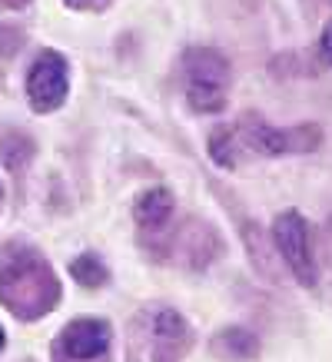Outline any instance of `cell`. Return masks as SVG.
Segmentation results:
<instances>
[{"label": "cell", "instance_id": "8992f818", "mask_svg": "<svg viewBox=\"0 0 332 362\" xmlns=\"http://www.w3.org/2000/svg\"><path fill=\"white\" fill-rule=\"evenodd\" d=\"M110 322H103V319H73L64 332H60V349L64 356L77 362H90L103 356V352L110 349Z\"/></svg>", "mask_w": 332, "mask_h": 362}, {"label": "cell", "instance_id": "9c48e42d", "mask_svg": "<svg viewBox=\"0 0 332 362\" xmlns=\"http://www.w3.org/2000/svg\"><path fill=\"white\" fill-rule=\"evenodd\" d=\"M213 352H216L220 359L243 362V359H253L256 352H259V339H256L253 332L232 326V329H223L220 336L213 339Z\"/></svg>", "mask_w": 332, "mask_h": 362}, {"label": "cell", "instance_id": "30bf717a", "mask_svg": "<svg viewBox=\"0 0 332 362\" xmlns=\"http://www.w3.org/2000/svg\"><path fill=\"white\" fill-rule=\"evenodd\" d=\"M70 276H73L80 286L97 289V286L107 283V266L100 263L97 256H77V259L70 263Z\"/></svg>", "mask_w": 332, "mask_h": 362}, {"label": "cell", "instance_id": "6da1fadb", "mask_svg": "<svg viewBox=\"0 0 332 362\" xmlns=\"http://www.w3.org/2000/svg\"><path fill=\"white\" fill-rule=\"evenodd\" d=\"M57 279L40 259H13L0 273V303L20 319H37L57 303Z\"/></svg>", "mask_w": 332, "mask_h": 362}, {"label": "cell", "instance_id": "277c9868", "mask_svg": "<svg viewBox=\"0 0 332 362\" xmlns=\"http://www.w3.org/2000/svg\"><path fill=\"white\" fill-rule=\"evenodd\" d=\"M66 87H70L66 60L57 50H44V54L33 60L30 74H27V97H30L33 110H40V113L57 110L66 100Z\"/></svg>", "mask_w": 332, "mask_h": 362}, {"label": "cell", "instance_id": "9a60e30c", "mask_svg": "<svg viewBox=\"0 0 332 362\" xmlns=\"http://www.w3.org/2000/svg\"><path fill=\"white\" fill-rule=\"evenodd\" d=\"M329 230H332V220H329Z\"/></svg>", "mask_w": 332, "mask_h": 362}, {"label": "cell", "instance_id": "5bb4252c", "mask_svg": "<svg viewBox=\"0 0 332 362\" xmlns=\"http://www.w3.org/2000/svg\"><path fill=\"white\" fill-rule=\"evenodd\" d=\"M4 342H7V339H4V329H0V349H4Z\"/></svg>", "mask_w": 332, "mask_h": 362}, {"label": "cell", "instance_id": "5b68a950", "mask_svg": "<svg viewBox=\"0 0 332 362\" xmlns=\"http://www.w3.org/2000/svg\"><path fill=\"white\" fill-rule=\"evenodd\" d=\"M150 359L153 362H179L189 349V326L186 319L173 309H156L150 319Z\"/></svg>", "mask_w": 332, "mask_h": 362}, {"label": "cell", "instance_id": "7a4b0ae2", "mask_svg": "<svg viewBox=\"0 0 332 362\" xmlns=\"http://www.w3.org/2000/svg\"><path fill=\"white\" fill-rule=\"evenodd\" d=\"M273 246L283 256V263L289 266V273L296 276L299 286H312L319 283V269H316V256H312V240H309V226L302 220L299 209H286L273 220Z\"/></svg>", "mask_w": 332, "mask_h": 362}, {"label": "cell", "instance_id": "4fadbf2b", "mask_svg": "<svg viewBox=\"0 0 332 362\" xmlns=\"http://www.w3.org/2000/svg\"><path fill=\"white\" fill-rule=\"evenodd\" d=\"M319 64L322 66H332V21L322 27V37H319Z\"/></svg>", "mask_w": 332, "mask_h": 362}, {"label": "cell", "instance_id": "8fae6325", "mask_svg": "<svg viewBox=\"0 0 332 362\" xmlns=\"http://www.w3.org/2000/svg\"><path fill=\"white\" fill-rule=\"evenodd\" d=\"M236 143H239L236 130H230V127L216 130L210 136V153H213V160H216L220 166H232V163H236Z\"/></svg>", "mask_w": 332, "mask_h": 362}, {"label": "cell", "instance_id": "52a82bcc", "mask_svg": "<svg viewBox=\"0 0 332 362\" xmlns=\"http://www.w3.org/2000/svg\"><path fill=\"white\" fill-rule=\"evenodd\" d=\"M183 70H186V77H189L186 87L226 90V83H230V60H226L220 50H210V47H193V50H186Z\"/></svg>", "mask_w": 332, "mask_h": 362}, {"label": "cell", "instance_id": "7c38bea8", "mask_svg": "<svg viewBox=\"0 0 332 362\" xmlns=\"http://www.w3.org/2000/svg\"><path fill=\"white\" fill-rule=\"evenodd\" d=\"M186 100L196 113H216L226 103V90H213V87H186Z\"/></svg>", "mask_w": 332, "mask_h": 362}, {"label": "cell", "instance_id": "3957f363", "mask_svg": "<svg viewBox=\"0 0 332 362\" xmlns=\"http://www.w3.org/2000/svg\"><path fill=\"white\" fill-rule=\"evenodd\" d=\"M239 143H246L249 150L263 156H289V153H309L322 143V130L319 127H269L259 117H246L236 130Z\"/></svg>", "mask_w": 332, "mask_h": 362}, {"label": "cell", "instance_id": "ba28073f", "mask_svg": "<svg viewBox=\"0 0 332 362\" xmlns=\"http://www.w3.org/2000/svg\"><path fill=\"white\" fill-rule=\"evenodd\" d=\"M133 216H136V223H140L143 230H160V226H166L170 216H173V193L163 187L143 189V193L136 197V203H133Z\"/></svg>", "mask_w": 332, "mask_h": 362}]
</instances>
